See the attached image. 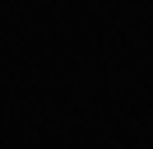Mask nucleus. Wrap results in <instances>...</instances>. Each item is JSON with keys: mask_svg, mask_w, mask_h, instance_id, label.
<instances>
[]
</instances>
